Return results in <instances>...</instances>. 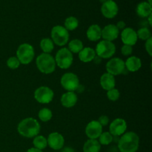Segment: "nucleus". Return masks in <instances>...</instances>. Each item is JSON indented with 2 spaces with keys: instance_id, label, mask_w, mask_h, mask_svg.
<instances>
[{
  "instance_id": "obj_38",
  "label": "nucleus",
  "mask_w": 152,
  "mask_h": 152,
  "mask_svg": "<svg viewBox=\"0 0 152 152\" xmlns=\"http://www.w3.org/2000/svg\"><path fill=\"white\" fill-rule=\"evenodd\" d=\"M27 152H42V151L39 149H37V148H29V149L27 151Z\"/></svg>"
},
{
  "instance_id": "obj_22",
  "label": "nucleus",
  "mask_w": 152,
  "mask_h": 152,
  "mask_svg": "<svg viewBox=\"0 0 152 152\" xmlns=\"http://www.w3.org/2000/svg\"><path fill=\"white\" fill-rule=\"evenodd\" d=\"M151 4L147 1H142L139 3L138 5L137 6V14L142 18L148 17L149 15L151 14Z\"/></svg>"
},
{
  "instance_id": "obj_5",
  "label": "nucleus",
  "mask_w": 152,
  "mask_h": 152,
  "mask_svg": "<svg viewBox=\"0 0 152 152\" xmlns=\"http://www.w3.org/2000/svg\"><path fill=\"white\" fill-rule=\"evenodd\" d=\"M56 65L62 69H67L72 65L74 57L73 53L67 48L59 49L54 58Z\"/></svg>"
},
{
  "instance_id": "obj_30",
  "label": "nucleus",
  "mask_w": 152,
  "mask_h": 152,
  "mask_svg": "<svg viewBox=\"0 0 152 152\" xmlns=\"http://www.w3.org/2000/svg\"><path fill=\"white\" fill-rule=\"evenodd\" d=\"M137 38L142 40H145V41L151 37V31L147 28H142L138 30V31L137 32Z\"/></svg>"
},
{
  "instance_id": "obj_10",
  "label": "nucleus",
  "mask_w": 152,
  "mask_h": 152,
  "mask_svg": "<svg viewBox=\"0 0 152 152\" xmlns=\"http://www.w3.org/2000/svg\"><path fill=\"white\" fill-rule=\"evenodd\" d=\"M107 73L113 76L120 75L123 74L126 70L125 62L122 59L118 57L111 59L106 64Z\"/></svg>"
},
{
  "instance_id": "obj_3",
  "label": "nucleus",
  "mask_w": 152,
  "mask_h": 152,
  "mask_svg": "<svg viewBox=\"0 0 152 152\" xmlns=\"http://www.w3.org/2000/svg\"><path fill=\"white\" fill-rule=\"evenodd\" d=\"M36 64L39 71L43 74H50L56 69L55 59L50 53H41L37 56Z\"/></svg>"
},
{
  "instance_id": "obj_9",
  "label": "nucleus",
  "mask_w": 152,
  "mask_h": 152,
  "mask_svg": "<svg viewBox=\"0 0 152 152\" xmlns=\"http://www.w3.org/2000/svg\"><path fill=\"white\" fill-rule=\"evenodd\" d=\"M54 93L53 90L47 86H41L36 89L34 92V98L41 104H48L53 100Z\"/></svg>"
},
{
  "instance_id": "obj_12",
  "label": "nucleus",
  "mask_w": 152,
  "mask_h": 152,
  "mask_svg": "<svg viewBox=\"0 0 152 152\" xmlns=\"http://www.w3.org/2000/svg\"><path fill=\"white\" fill-rule=\"evenodd\" d=\"M127 129L126 120L121 118L115 119L111 122L109 126V132L112 136L119 137L123 135Z\"/></svg>"
},
{
  "instance_id": "obj_15",
  "label": "nucleus",
  "mask_w": 152,
  "mask_h": 152,
  "mask_svg": "<svg viewBox=\"0 0 152 152\" xmlns=\"http://www.w3.org/2000/svg\"><path fill=\"white\" fill-rule=\"evenodd\" d=\"M121 39L124 45L133 46L137 42V32L132 28H126L122 31Z\"/></svg>"
},
{
  "instance_id": "obj_7",
  "label": "nucleus",
  "mask_w": 152,
  "mask_h": 152,
  "mask_svg": "<svg viewBox=\"0 0 152 152\" xmlns=\"http://www.w3.org/2000/svg\"><path fill=\"white\" fill-rule=\"evenodd\" d=\"M51 39L53 43L59 46H64L69 40V33L61 25H56L51 30Z\"/></svg>"
},
{
  "instance_id": "obj_37",
  "label": "nucleus",
  "mask_w": 152,
  "mask_h": 152,
  "mask_svg": "<svg viewBox=\"0 0 152 152\" xmlns=\"http://www.w3.org/2000/svg\"><path fill=\"white\" fill-rule=\"evenodd\" d=\"M61 152H75V151L71 147H66V148H63Z\"/></svg>"
},
{
  "instance_id": "obj_6",
  "label": "nucleus",
  "mask_w": 152,
  "mask_h": 152,
  "mask_svg": "<svg viewBox=\"0 0 152 152\" xmlns=\"http://www.w3.org/2000/svg\"><path fill=\"white\" fill-rule=\"evenodd\" d=\"M115 45L110 41L102 40L96 45V55L101 59H109L115 53Z\"/></svg>"
},
{
  "instance_id": "obj_39",
  "label": "nucleus",
  "mask_w": 152,
  "mask_h": 152,
  "mask_svg": "<svg viewBox=\"0 0 152 152\" xmlns=\"http://www.w3.org/2000/svg\"><path fill=\"white\" fill-rule=\"evenodd\" d=\"M151 17H152V15H149V16H148V22H149V25H152V22H151Z\"/></svg>"
},
{
  "instance_id": "obj_40",
  "label": "nucleus",
  "mask_w": 152,
  "mask_h": 152,
  "mask_svg": "<svg viewBox=\"0 0 152 152\" xmlns=\"http://www.w3.org/2000/svg\"><path fill=\"white\" fill-rule=\"evenodd\" d=\"M99 1H100L102 3H104L105 1H106V0H99Z\"/></svg>"
},
{
  "instance_id": "obj_28",
  "label": "nucleus",
  "mask_w": 152,
  "mask_h": 152,
  "mask_svg": "<svg viewBox=\"0 0 152 152\" xmlns=\"http://www.w3.org/2000/svg\"><path fill=\"white\" fill-rule=\"evenodd\" d=\"M38 117L39 120L42 122H48L49 120H51L53 117L52 111L49 108H43L39 111Z\"/></svg>"
},
{
  "instance_id": "obj_23",
  "label": "nucleus",
  "mask_w": 152,
  "mask_h": 152,
  "mask_svg": "<svg viewBox=\"0 0 152 152\" xmlns=\"http://www.w3.org/2000/svg\"><path fill=\"white\" fill-rule=\"evenodd\" d=\"M101 145L96 140L89 139L83 145V152H99Z\"/></svg>"
},
{
  "instance_id": "obj_34",
  "label": "nucleus",
  "mask_w": 152,
  "mask_h": 152,
  "mask_svg": "<svg viewBox=\"0 0 152 152\" xmlns=\"http://www.w3.org/2000/svg\"><path fill=\"white\" fill-rule=\"evenodd\" d=\"M99 124L102 126H106L109 123V118L106 115H102L99 117V120H97Z\"/></svg>"
},
{
  "instance_id": "obj_24",
  "label": "nucleus",
  "mask_w": 152,
  "mask_h": 152,
  "mask_svg": "<svg viewBox=\"0 0 152 152\" xmlns=\"http://www.w3.org/2000/svg\"><path fill=\"white\" fill-rule=\"evenodd\" d=\"M83 48V43L78 39H73L68 43V50L72 53H79Z\"/></svg>"
},
{
  "instance_id": "obj_27",
  "label": "nucleus",
  "mask_w": 152,
  "mask_h": 152,
  "mask_svg": "<svg viewBox=\"0 0 152 152\" xmlns=\"http://www.w3.org/2000/svg\"><path fill=\"white\" fill-rule=\"evenodd\" d=\"M79 26V21L74 16H69L65 21V28L67 31H74Z\"/></svg>"
},
{
  "instance_id": "obj_8",
  "label": "nucleus",
  "mask_w": 152,
  "mask_h": 152,
  "mask_svg": "<svg viewBox=\"0 0 152 152\" xmlns=\"http://www.w3.org/2000/svg\"><path fill=\"white\" fill-rule=\"evenodd\" d=\"M61 86L68 91H75L80 86L78 77L73 73H65L60 80Z\"/></svg>"
},
{
  "instance_id": "obj_18",
  "label": "nucleus",
  "mask_w": 152,
  "mask_h": 152,
  "mask_svg": "<svg viewBox=\"0 0 152 152\" xmlns=\"http://www.w3.org/2000/svg\"><path fill=\"white\" fill-rule=\"evenodd\" d=\"M100 85L102 88L105 91H109L115 88L116 80L114 78V76L105 73L100 77Z\"/></svg>"
},
{
  "instance_id": "obj_33",
  "label": "nucleus",
  "mask_w": 152,
  "mask_h": 152,
  "mask_svg": "<svg viewBox=\"0 0 152 152\" xmlns=\"http://www.w3.org/2000/svg\"><path fill=\"white\" fill-rule=\"evenodd\" d=\"M132 52H133V48H132V46L124 45L121 48V53L123 56H130L132 53Z\"/></svg>"
},
{
  "instance_id": "obj_32",
  "label": "nucleus",
  "mask_w": 152,
  "mask_h": 152,
  "mask_svg": "<svg viewBox=\"0 0 152 152\" xmlns=\"http://www.w3.org/2000/svg\"><path fill=\"white\" fill-rule=\"evenodd\" d=\"M20 62L16 56H11L7 60V66L10 69H16L20 65Z\"/></svg>"
},
{
  "instance_id": "obj_36",
  "label": "nucleus",
  "mask_w": 152,
  "mask_h": 152,
  "mask_svg": "<svg viewBox=\"0 0 152 152\" xmlns=\"http://www.w3.org/2000/svg\"><path fill=\"white\" fill-rule=\"evenodd\" d=\"M126 23H125V22H123V21H120V22H117V28H118V30L120 31V30H124L125 28H126Z\"/></svg>"
},
{
  "instance_id": "obj_19",
  "label": "nucleus",
  "mask_w": 152,
  "mask_h": 152,
  "mask_svg": "<svg viewBox=\"0 0 152 152\" xmlns=\"http://www.w3.org/2000/svg\"><path fill=\"white\" fill-rule=\"evenodd\" d=\"M125 66L126 69L130 72H136L139 71L142 67V62L137 56H130L125 62Z\"/></svg>"
},
{
  "instance_id": "obj_25",
  "label": "nucleus",
  "mask_w": 152,
  "mask_h": 152,
  "mask_svg": "<svg viewBox=\"0 0 152 152\" xmlns=\"http://www.w3.org/2000/svg\"><path fill=\"white\" fill-rule=\"evenodd\" d=\"M40 48L45 53H49L54 48V44L51 39L44 38L40 42Z\"/></svg>"
},
{
  "instance_id": "obj_14",
  "label": "nucleus",
  "mask_w": 152,
  "mask_h": 152,
  "mask_svg": "<svg viewBox=\"0 0 152 152\" xmlns=\"http://www.w3.org/2000/svg\"><path fill=\"white\" fill-rule=\"evenodd\" d=\"M48 145L53 150H60L63 148L65 139L61 134L53 132L50 134L47 139Z\"/></svg>"
},
{
  "instance_id": "obj_11",
  "label": "nucleus",
  "mask_w": 152,
  "mask_h": 152,
  "mask_svg": "<svg viewBox=\"0 0 152 152\" xmlns=\"http://www.w3.org/2000/svg\"><path fill=\"white\" fill-rule=\"evenodd\" d=\"M118 5L114 0H106L102 3L101 12L103 16L107 19H113L118 13Z\"/></svg>"
},
{
  "instance_id": "obj_41",
  "label": "nucleus",
  "mask_w": 152,
  "mask_h": 152,
  "mask_svg": "<svg viewBox=\"0 0 152 152\" xmlns=\"http://www.w3.org/2000/svg\"><path fill=\"white\" fill-rule=\"evenodd\" d=\"M148 3H149L150 4H151V0H148Z\"/></svg>"
},
{
  "instance_id": "obj_16",
  "label": "nucleus",
  "mask_w": 152,
  "mask_h": 152,
  "mask_svg": "<svg viewBox=\"0 0 152 152\" xmlns=\"http://www.w3.org/2000/svg\"><path fill=\"white\" fill-rule=\"evenodd\" d=\"M119 34H120V31L118 28L115 25L112 24L106 25L103 29H102V37L104 40L106 41H114L118 37Z\"/></svg>"
},
{
  "instance_id": "obj_29",
  "label": "nucleus",
  "mask_w": 152,
  "mask_h": 152,
  "mask_svg": "<svg viewBox=\"0 0 152 152\" xmlns=\"http://www.w3.org/2000/svg\"><path fill=\"white\" fill-rule=\"evenodd\" d=\"M114 141V137L110 132H102L99 137V142L100 145H108Z\"/></svg>"
},
{
  "instance_id": "obj_1",
  "label": "nucleus",
  "mask_w": 152,
  "mask_h": 152,
  "mask_svg": "<svg viewBox=\"0 0 152 152\" xmlns=\"http://www.w3.org/2000/svg\"><path fill=\"white\" fill-rule=\"evenodd\" d=\"M39 123L36 119L28 117L22 120L18 125V132L21 136L26 138H34L40 132Z\"/></svg>"
},
{
  "instance_id": "obj_4",
  "label": "nucleus",
  "mask_w": 152,
  "mask_h": 152,
  "mask_svg": "<svg viewBox=\"0 0 152 152\" xmlns=\"http://www.w3.org/2000/svg\"><path fill=\"white\" fill-rule=\"evenodd\" d=\"M34 49L31 45L23 43L18 47L16 50V57L22 65H28L33 61L34 57Z\"/></svg>"
},
{
  "instance_id": "obj_21",
  "label": "nucleus",
  "mask_w": 152,
  "mask_h": 152,
  "mask_svg": "<svg viewBox=\"0 0 152 152\" xmlns=\"http://www.w3.org/2000/svg\"><path fill=\"white\" fill-rule=\"evenodd\" d=\"M79 59L83 62H90L94 61L96 57V52L95 50L89 47L83 48V50L78 53Z\"/></svg>"
},
{
  "instance_id": "obj_35",
  "label": "nucleus",
  "mask_w": 152,
  "mask_h": 152,
  "mask_svg": "<svg viewBox=\"0 0 152 152\" xmlns=\"http://www.w3.org/2000/svg\"><path fill=\"white\" fill-rule=\"evenodd\" d=\"M145 50H146L147 53L149 54V56H151L152 55V37L146 40V42H145Z\"/></svg>"
},
{
  "instance_id": "obj_13",
  "label": "nucleus",
  "mask_w": 152,
  "mask_h": 152,
  "mask_svg": "<svg viewBox=\"0 0 152 152\" xmlns=\"http://www.w3.org/2000/svg\"><path fill=\"white\" fill-rule=\"evenodd\" d=\"M102 133V126L97 120L91 121L86 128V134L89 139L96 140Z\"/></svg>"
},
{
  "instance_id": "obj_26",
  "label": "nucleus",
  "mask_w": 152,
  "mask_h": 152,
  "mask_svg": "<svg viewBox=\"0 0 152 152\" xmlns=\"http://www.w3.org/2000/svg\"><path fill=\"white\" fill-rule=\"evenodd\" d=\"M33 144L34 145V148L39 150H43L48 145L47 139L45 137L42 136V135H37L34 137Z\"/></svg>"
},
{
  "instance_id": "obj_2",
  "label": "nucleus",
  "mask_w": 152,
  "mask_h": 152,
  "mask_svg": "<svg viewBox=\"0 0 152 152\" xmlns=\"http://www.w3.org/2000/svg\"><path fill=\"white\" fill-rule=\"evenodd\" d=\"M139 145V136L133 132L124 133L118 140V148L120 152H137Z\"/></svg>"
},
{
  "instance_id": "obj_17",
  "label": "nucleus",
  "mask_w": 152,
  "mask_h": 152,
  "mask_svg": "<svg viewBox=\"0 0 152 152\" xmlns=\"http://www.w3.org/2000/svg\"><path fill=\"white\" fill-rule=\"evenodd\" d=\"M78 97L74 91H68L61 96V104L65 108H72L77 104Z\"/></svg>"
},
{
  "instance_id": "obj_20",
  "label": "nucleus",
  "mask_w": 152,
  "mask_h": 152,
  "mask_svg": "<svg viewBox=\"0 0 152 152\" xmlns=\"http://www.w3.org/2000/svg\"><path fill=\"white\" fill-rule=\"evenodd\" d=\"M86 35L90 41H98L102 37V29L98 25H91L87 30Z\"/></svg>"
},
{
  "instance_id": "obj_31",
  "label": "nucleus",
  "mask_w": 152,
  "mask_h": 152,
  "mask_svg": "<svg viewBox=\"0 0 152 152\" xmlns=\"http://www.w3.org/2000/svg\"><path fill=\"white\" fill-rule=\"evenodd\" d=\"M120 96V91L117 88H115L108 91V92H107V96H108V99L112 101V102H115V101L118 100Z\"/></svg>"
}]
</instances>
